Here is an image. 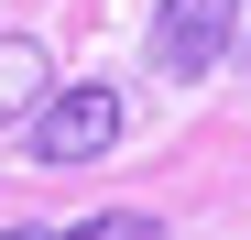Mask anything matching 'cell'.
Instances as JSON below:
<instances>
[{
    "mask_svg": "<svg viewBox=\"0 0 251 240\" xmlns=\"http://www.w3.org/2000/svg\"><path fill=\"white\" fill-rule=\"evenodd\" d=\"M22 120H33V164H55V175L66 164H99V153L120 142V98L109 88H44Z\"/></svg>",
    "mask_w": 251,
    "mask_h": 240,
    "instance_id": "1",
    "label": "cell"
},
{
    "mask_svg": "<svg viewBox=\"0 0 251 240\" xmlns=\"http://www.w3.org/2000/svg\"><path fill=\"white\" fill-rule=\"evenodd\" d=\"M229 33H240V0H164L153 11V66L175 76V88H197V76L229 55Z\"/></svg>",
    "mask_w": 251,
    "mask_h": 240,
    "instance_id": "2",
    "label": "cell"
},
{
    "mask_svg": "<svg viewBox=\"0 0 251 240\" xmlns=\"http://www.w3.org/2000/svg\"><path fill=\"white\" fill-rule=\"evenodd\" d=\"M55 88V66H44V44L33 33H0V120H22L33 98Z\"/></svg>",
    "mask_w": 251,
    "mask_h": 240,
    "instance_id": "3",
    "label": "cell"
},
{
    "mask_svg": "<svg viewBox=\"0 0 251 240\" xmlns=\"http://www.w3.org/2000/svg\"><path fill=\"white\" fill-rule=\"evenodd\" d=\"M0 240H164L153 208H109V218H76V229H0Z\"/></svg>",
    "mask_w": 251,
    "mask_h": 240,
    "instance_id": "4",
    "label": "cell"
}]
</instances>
